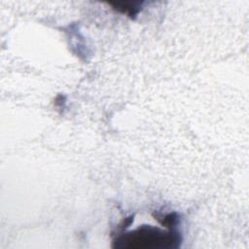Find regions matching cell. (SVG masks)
<instances>
[{
    "label": "cell",
    "mask_w": 249,
    "mask_h": 249,
    "mask_svg": "<svg viewBox=\"0 0 249 249\" xmlns=\"http://www.w3.org/2000/svg\"><path fill=\"white\" fill-rule=\"evenodd\" d=\"M177 232H165L151 227H141L136 231L124 233L114 241L118 248H140V249H161L176 248L180 243Z\"/></svg>",
    "instance_id": "1"
}]
</instances>
